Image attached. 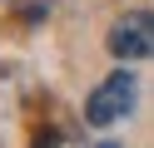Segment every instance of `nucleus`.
<instances>
[{
  "instance_id": "f257e3e1",
  "label": "nucleus",
  "mask_w": 154,
  "mask_h": 148,
  "mask_svg": "<svg viewBox=\"0 0 154 148\" xmlns=\"http://www.w3.org/2000/svg\"><path fill=\"white\" fill-rule=\"evenodd\" d=\"M134 99H139V79H134L129 69H114L104 84H94L90 104H85V118H90L94 128H114V123H124V118H129Z\"/></svg>"
},
{
  "instance_id": "f03ea898",
  "label": "nucleus",
  "mask_w": 154,
  "mask_h": 148,
  "mask_svg": "<svg viewBox=\"0 0 154 148\" xmlns=\"http://www.w3.org/2000/svg\"><path fill=\"white\" fill-rule=\"evenodd\" d=\"M109 54L134 64V59H154V10H129L109 25Z\"/></svg>"
}]
</instances>
